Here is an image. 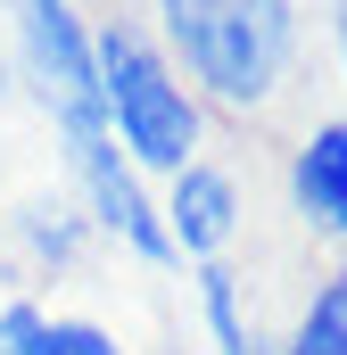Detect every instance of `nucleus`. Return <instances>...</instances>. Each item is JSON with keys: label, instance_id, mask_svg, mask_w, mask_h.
Returning a JSON list of instances; mask_svg holds the SVG:
<instances>
[{"label": "nucleus", "instance_id": "1", "mask_svg": "<svg viewBox=\"0 0 347 355\" xmlns=\"http://www.w3.org/2000/svg\"><path fill=\"white\" fill-rule=\"evenodd\" d=\"M158 50L223 107H264L298 67V0H158Z\"/></svg>", "mask_w": 347, "mask_h": 355}, {"label": "nucleus", "instance_id": "2", "mask_svg": "<svg viewBox=\"0 0 347 355\" xmlns=\"http://www.w3.org/2000/svg\"><path fill=\"white\" fill-rule=\"evenodd\" d=\"M99 116H108V141L149 182H166L190 157H207V99L133 25H99Z\"/></svg>", "mask_w": 347, "mask_h": 355}, {"label": "nucleus", "instance_id": "3", "mask_svg": "<svg viewBox=\"0 0 347 355\" xmlns=\"http://www.w3.org/2000/svg\"><path fill=\"white\" fill-rule=\"evenodd\" d=\"M8 25H17V58L42 91L58 141L108 132V116H99V25L75 0H8Z\"/></svg>", "mask_w": 347, "mask_h": 355}, {"label": "nucleus", "instance_id": "4", "mask_svg": "<svg viewBox=\"0 0 347 355\" xmlns=\"http://www.w3.org/2000/svg\"><path fill=\"white\" fill-rule=\"evenodd\" d=\"M158 223H166V257L174 265H223L240 240V182L215 157H190L182 174L158 182Z\"/></svg>", "mask_w": 347, "mask_h": 355}, {"label": "nucleus", "instance_id": "5", "mask_svg": "<svg viewBox=\"0 0 347 355\" xmlns=\"http://www.w3.org/2000/svg\"><path fill=\"white\" fill-rule=\"evenodd\" d=\"M289 207L314 240L347 248V116L314 124L298 149H289Z\"/></svg>", "mask_w": 347, "mask_h": 355}, {"label": "nucleus", "instance_id": "6", "mask_svg": "<svg viewBox=\"0 0 347 355\" xmlns=\"http://www.w3.org/2000/svg\"><path fill=\"white\" fill-rule=\"evenodd\" d=\"M0 355H124V339L91 314H50L33 297L0 306Z\"/></svg>", "mask_w": 347, "mask_h": 355}, {"label": "nucleus", "instance_id": "7", "mask_svg": "<svg viewBox=\"0 0 347 355\" xmlns=\"http://www.w3.org/2000/svg\"><path fill=\"white\" fill-rule=\"evenodd\" d=\"M198 322H207L215 355H273V339H264L257 314H248V289H240L232 257L223 265H198Z\"/></svg>", "mask_w": 347, "mask_h": 355}, {"label": "nucleus", "instance_id": "8", "mask_svg": "<svg viewBox=\"0 0 347 355\" xmlns=\"http://www.w3.org/2000/svg\"><path fill=\"white\" fill-rule=\"evenodd\" d=\"M273 355H347V265L314 281V297L289 314V331L273 339Z\"/></svg>", "mask_w": 347, "mask_h": 355}, {"label": "nucleus", "instance_id": "9", "mask_svg": "<svg viewBox=\"0 0 347 355\" xmlns=\"http://www.w3.org/2000/svg\"><path fill=\"white\" fill-rule=\"evenodd\" d=\"M331 42H339V75H347V0H331Z\"/></svg>", "mask_w": 347, "mask_h": 355}]
</instances>
